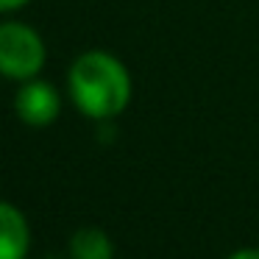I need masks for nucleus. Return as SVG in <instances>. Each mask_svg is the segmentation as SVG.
Segmentation results:
<instances>
[{
    "instance_id": "obj_1",
    "label": "nucleus",
    "mask_w": 259,
    "mask_h": 259,
    "mask_svg": "<svg viewBox=\"0 0 259 259\" xmlns=\"http://www.w3.org/2000/svg\"><path fill=\"white\" fill-rule=\"evenodd\" d=\"M67 90L75 109L90 120H112L131 103L128 67L109 51H84L75 56L67 73Z\"/></svg>"
},
{
    "instance_id": "obj_7",
    "label": "nucleus",
    "mask_w": 259,
    "mask_h": 259,
    "mask_svg": "<svg viewBox=\"0 0 259 259\" xmlns=\"http://www.w3.org/2000/svg\"><path fill=\"white\" fill-rule=\"evenodd\" d=\"M229 259H259V248H240Z\"/></svg>"
},
{
    "instance_id": "obj_2",
    "label": "nucleus",
    "mask_w": 259,
    "mask_h": 259,
    "mask_svg": "<svg viewBox=\"0 0 259 259\" xmlns=\"http://www.w3.org/2000/svg\"><path fill=\"white\" fill-rule=\"evenodd\" d=\"M45 42L28 23H0V75L12 81H31L45 67Z\"/></svg>"
},
{
    "instance_id": "obj_3",
    "label": "nucleus",
    "mask_w": 259,
    "mask_h": 259,
    "mask_svg": "<svg viewBox=\"0 0 259 259\" xmlns=\"http://www.w3.org/2000/svg\"><path fill=\"white\" fill-rule=\"evenodd\" d=\"M14 112L31 128H45L62 112V98H59L53 84H48L42 78H31V81H23V87L17 90Z\"/></svg>"
},
{
    "instance_id": "obj_6",
    "label": "nucleus",
    "mask_w": 259,
    "mask_h": 259,
    "mask_svg": "<svg viewBox=\"0 0 259 259\" xmlns=\"http://www.w3.org/2000/svg\"><path fill=\"white\" fill-rule=\"evenodd\" d=\"M31 0H0V14L6 12H20L23 6H28Z\"/></svg>"
},
{
    "instance_id": "obj_4",
    "label": "nucleus",
    "mask_w": 259,
    "mask_h": 259,
    "mask_svg": "<svg viewBox=\"0 0 259 259\" xmlns=\"http://www.w3.org/2000/svg\"><path fill=\"white\" fill-rule=\"evenodd\" d=\"M31 251V226L14 203L0 201V259H25Z\"/></svg>"
},
{
    "instance_id": "obj_5",
    "label": "nucleus",
    "mask_w": 259,
    "mask_h": 259,
    "mask_svg": "<svg viewBox=\"0 0 259 259\" xmlns=\"http://www.w3.org/2000/svg\"><path fill=\"white\" fill-rule=\"evenodd\" d=\"M70 259H114L112 237L95 226L78 229L70 237Z\"/></svg>"
}]
</instances>
